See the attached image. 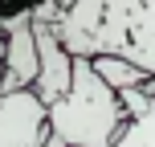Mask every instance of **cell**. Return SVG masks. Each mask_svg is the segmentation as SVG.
<instances>
[{
	"mask_svg": "<svg viewBox=\"0 0 155 147\" xmlns=\"http://www.w3.org/2000/svg\"><path fill=\"white\" fill-rule=\"evenodd\" d=\"M114 94L127 119L110 147H155V94H143V86H123Z\"/></svg>",
	"mask_w": 155,
	"mask_h": 147,
	"instance_id": "8992f818",
	"label": "cell"
},
{
	"mask_svg": "<svg viewBox=\"0 0 155 147\" xmlns=\"http://www.w3.org/2000/svg\"><path fill=\"white\" fill-rule=\"evenodd\" d=\"M45 135V102L29 86L0 94V147H41Z\"/></svg>",
	"mask_w": 155,
	"mask_h": 147,
	"instance_id": "3957f363",
	"label": "cell"
},
{
	"mask_svg": "<svg viewBox=\"0 0 155 147\" xmlns=\"http://www.w3.org/2000/svg\"><path fill=\"white\" fill-rule=\"evenodd\" d=\"M33 41H37V78H33L29 90L37 94L41 102H53L65 94V86H70V62L74 57L61 49V41L53 37V29H49V21H37L33 16Z\"/></svg>",
	"mask_w": 155,
	"mask_h": 147,
	"instance_id": "5b68a950",
	"label": "cell"
},
{
	"mask_svg": "<svg viewBox=\"0 0 155 147\" xmlns=\"http://www.w3.org/2000/svg\"><path fill=\"white\" fill-rule=\"evenodd\" d=\"M123 102L118 94L94 74L90 57L70 62V86L61 98L45 102V127L49 135L74 143V147H110V139L123 127Z\"/></svg>",
	"mask_w": 155,
	"mask_h": 147,
	"instance_id": "7a4b0ae2",
	"label": "cell"
},
{
	"mask_svg": "<svg viewBox=\"0 0 155 147\" xmlns=\"http://www.w3.org/2000/svg\"><path fill=\"white\" fill-rule=\"evenodd\" d=\"M90 65H94V74L102 78V82L110 86V90H123V86H143L151 74H143L139 65H131V62H123V57H110V53H98V57H90Z\"/></svg>",
	"mask_w": 155,
	"mask_h": 147,
	"instance_id": "52a82bcc",
	"label": "cell"
},
{
	"mask_svg": "<svg viewBox=\"0 0 155 147\" xmlns=\"http://www.w3.org/2000/svg\"><path fill=\"white\" fill-rule=\"evenodd\" d=\"M70 57H123L155 78V0H74L49 21Z\"/></svg>",
	"mask_w": 155,
	"mask_h": 147,
	"instance_id": "6da1fadb",
	"label": "cell"
},
{
	"mask_svg": "<svg viewBox=\"0 0 155 147\" xmlns=\"http://www.w3.org/2000/svg\"><path fill=\"white\" fill-rule=\"evenodd\" d=\"M33 8H37V0H0V25H4V21H12V16L33 12Z\"/></svg>",
	"mask_w": 155,
	"mask_h": 147,
	"instance_id": "ba28073f",
	"label": "cell"
},
{
	"mask_svg": "<svg viewBox=\"0 0 155 147\" xmlns=\"http://www.w3.org/2000/svg\"><path fill=\"white\" fill-rule=\"evenodd\" d=\"M37 78V41H33V16H12L0 25V94L33 86Z\"/></svg>",
	"mask_w": 155,
	"mask_h": 147,
	"instance_id": "277c9868",
	"label": "cell"
},
{
	"mask_svg": "<svg viewBox=\"0 0 155 147\" xmlns=\"http://www.w3.org/2000/svg\"><path fill=\"white\" fill-rule=\"evenodd\" d=\"M41 147H74V143H65V139H57V135H45V139H41Z\"/></svg>",
	"mask_w": 155,
	"mask_h": 147,
	"instance_id": "9c48e42d",
	"label": "cell"
}]
</instances>
